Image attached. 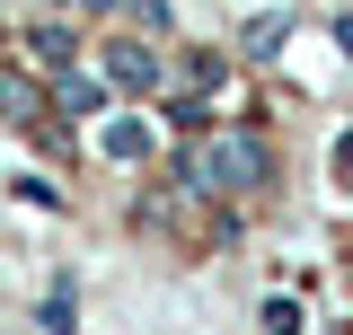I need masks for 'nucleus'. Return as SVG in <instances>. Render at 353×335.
<instances>
[{
	"label": "nucleus",
	"instance_id": "obj_1",
	"mask_svg": "<svg viewBox=\"0 0 353 335\" xmlns=\"http://www.w3.org/2000/svg\"><path fill=\"white\" fill-rule=\"evenodd\" d=\"M168 176L194 203H256V194H274V176H283V150L256 124H212V132H194V141L168 150Z\"/></svg>",
	"mask_w": 353,
	"mask_h": 335
},
{
	"label": "nucleus",
	"instance_id": "obj_2",
	"mask_svg": "<svg viewBox=\"0 0 353 335\" xmlns=\"http://www.w3.org/2000/svg\"><path fill=\"white\" fill-rule=\"evenodd\" d=\"M97 71L115 80V97H159V88H176L168 44H159V36H141V27H115V36H97Z\"/></svg>",
	"mask_w": 353,
	"mask_h": 335
},
{
	"label": "nucleus",
	"instance_id": "obj_3",
	"mask_svg": "<svg viewBox=\"0 0 353 335\" xmlns=\"http://www.w3.org/2000/svg\"><path fill=\"white\" fill-rule=\"evenodd\" d=\"M18 62H36L44 80L80 71V62H88V36H80V18H62V9H53V18H27V27H18Z\"/></svg>",
	"mask_w": 353,
	"mask_h": 335
},
{
	"label": "nucleus",
	"instance_id": "obj_4",
	"mask_svg": "<svg viewBox=\"0 0 353 335\" xmlns=\"http://www.w3.org/2000/svg\"><path fill=\"white\" fill-rule=\"evenodd\" d=\"M0 124H9V132L53 124V80H44L36 62H0Z\"/></svg>",
	"mask_w": 353,
	"mask_h": 335
},
{
	"label": "nucleus",
	"instance_id": "obj_5",
	"mask_svg": "<svg viewBox=\"0 0 353 335\" xmlns=\"http://www.w3.org/2000/svg\"><path fill=\"white\" fill-rule=\"evenodd\" d=\"M53 115H71V124H106V115H115V80H106V71H62V80H53Z\"/></svg>",
	"mask_w": 353,
	"mask_h": 335
},
{
	"label": "nucleus",
	"instance_id": "obj_6",
	"mask_svg": "<svg viewBox=\"0 0 353 335\" xmlns=\"http://www.w3.org/2000/svg\"><path fill=\"white\" fill-rule=\"evenodd\" d=\"M150 150H159V124H150V115H106V124H97V159L141 168Z\"/></svg>",
	"mask_w": 353,
	"mask_h": 335
},
{
	"label": "nucleus",
	"instance_id": "obj_7",
	"mask_svg": "<svg viewBox=\"0 0 353 335\" xmlns=\"http://www.w3.org/2000/svg\"><path fill=\"white\" fill-rule=\"evenodd\" d=\"M150 106H159V124H168L176 141H194V132H212V124H221V106L203 97V88H159Z\"/></svg>",
	"mask_w": 353,
	"mask_h": 335
},
{
	"label": "nucleus",
	"instance_id": "obj_8",
	"mask_svg": "<svg viewBox=\"0 0 353 335\" xmlns=\"http://www.w3.org/2000/svg\"><path fill=\"white\" fill-rule=\"evenodd\" d=\"M168 71H176V88H203V97H221V88H230V53H221V44H176Z\"/></svg>",
	"mask_w": 353,
	"mask_h": 335
},
{
	"label": "nucleus",
	"instance_id": "obj_9",
	"mask_svg": "<svg viewBox=\"0 0 353 335\" xmlns=\"http://www.w3.org/2000/svg\"><path fill=\"white\" fill-rule=\"evenodd\" d=\"M283 36H292V18H283V9H265V18H248V27H239V53H248V62H274V53H283Z\"/></svg>",
	"mask_w": 353,
	"mask_h": 335
},
{
	"label": "nucleus",
	"instance_id": "obj_10",
	"mask_svg": "<svg viewBox=\"0 0 353 335\" xmlns=\"http://www.w3.org/2000/svg\"><path fill=\"white\" fill-rule=\"evenodd\" d=\"M124 27H141V36H176V0H124Z\"/></svg>",
	"mask_w": 353,
	"mask_h": 335
},
{
	"label": "nucleus",
	"instance_id": "obj_11",
	"mask_svg": "<svg viewBox=\"0 0 353 335\" xmlns=\"http://www.w3.org/2000/svg\"><path fill=\"white\" fill-rule=\"evenodd\" d=\"M9 194H18V203H36V212H71V194H62V185H53L44 168H27V176H18Z\"/></svg>",
	"mask_w": 353,
	"mask_h": 335
},
{
	"label": "nucleus",
	"instance_id": "obj_12",
	"mask_svg": "<svg viewBox=\"0 0 353 335\" xmlns=\"http://www.w3.org/2000/svg\"><path fill=\"white\" fill-rule=\"evenodd\" d=\"M256 327H265V335H301L309 318H301V300H292V292H274V300L256 309Z\"/></svg>",
	"mask_w": 353,
	"mask_h": 335
},
{
	"label": "nucleus",
	"instance_id": "obj_13",
	"mask_svg": "<svg viewBox=\"0 0 353 335\" xmlns=\"http://www.w3.org/2000/svg\"><path fill=\"white\" fill-rule=\"evenodd\" d=\"M71 292H80V283L62 274V283H53V300H44V335H71Z\"/></svg>",
	"mask_w": 353,
	"mask_h": 335
},
{
	"label": "nucleus",
	"instance_id": "obj_14",
	"mask_svg": "<svg viewBox=\"0 0 353 335\" xmlns=\"http://www.w3.org/2000/svg\"><path fill=\"white\" fill-rule=\"evenodd\" d=\"M53 9H62V18H80V27H88V18H124V0H53Z\"/></svg>",
	"mask_w": 353,
	"mask_h": 335
},
{
	"label": "nucleus",
	"instance_id": "obj_15",
	"mask_svg": "<svg viewBox=\"0 0 353 335\" xmlns=\"http://www.w3.org/2000/svg\"><path fill=\"white\" fill-rule=\"evenodd\" d=\"M336 176H345V185H353V124L336 132Z\"/></svg>",
	"mask_w": 353,
	"mask_h": 335
},
{
	"label": "nucleus",
	"instance_id": "obj_16",
	"mask_svg": "<svg viewBox=\"0 0 353 335\" xmlns=\"http://www.w3.org/2000/svg\"><path fill=\"white\" fill-rule=\"evenodd\" d=\"M336 53H353V9H336Z\"/></svg>",
	"mask_w": 353,
	"mask_h": 335
}]
</instances>
